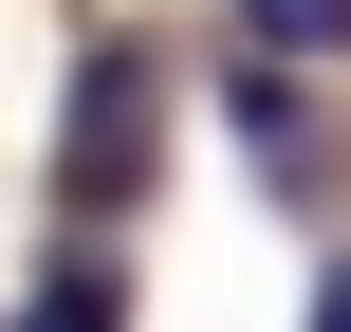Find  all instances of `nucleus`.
<instances>
[{
    "mask_svg": "<svg viewBox=\"0 0 351 332\" xmlns=\"http://www.w3.org/2000/svg\"><path fill=\"white\" fill-rule=\"evenodd\" d=\"M315 332H351V259H315Z\"/></svg>",
    "mask_w": 351,
    "mask_h": 332,
    "instance_id": "obj_5",
    "label": "nucleus"
},
{
    "mask_svg": "<svg viewBox=\"0 0 351 332\" xmlns=\"http://www.w3.org/2000/svg\"><path fill=\"white\" fill-rule=\"evenodd\" d=\"M222 111H241V166H259L278 203H315V74H296V55H241Z\"/></svg>",
    "mask_w": 351,
    "mask_h": 332,
    "instance_id": "obj_2",
    "label": "nucleus"
},
{
    "mask_svg": "<svg viewBox=\"0 0 351 332\" xmlns=\"http://www.w3.org/2000/svg\"><path fill=\"white\" fill-rule=\"evenodd\" d=\"M148 166H167V55L148 37H93L74 55V129H56V203L74 222H130Z\"/></svg>",
    "mask_w": 351,
    "mask_h": 332,
    "instance_id": "obj_1",
    "label": "nucleus"
},
{
    "mask_svg": "<svg viewBox=\"0 0 351 332\" xmlns=\"http://www.w3.org/2000/svg\"><path fill=\"white\" fill-rule=\"evenodd\" d=\"M241 55H296V74H333V55H351V0H241Z\"/></svg>",
    "mask_w": 351,
    "mask_h": 332,
    "instance_id": "obj_4",
    "label": "nucleus"
},
{
    "mask_svg": "<svg viewBox=\"0 0 351 332\" xmlns=\"http://www.w3.org/2000/svg\"><path fill=\"white\" fill-rule=\"evenodd\" d=\"M19 332H130V259H111V222H74V240L37 259V296H19Z\"/></svg>",
    "mask_w": 351,
    "mask_h": 332,
    "instance_id": "obj_3",
    "label": "nucleus"
}]
</instances>
